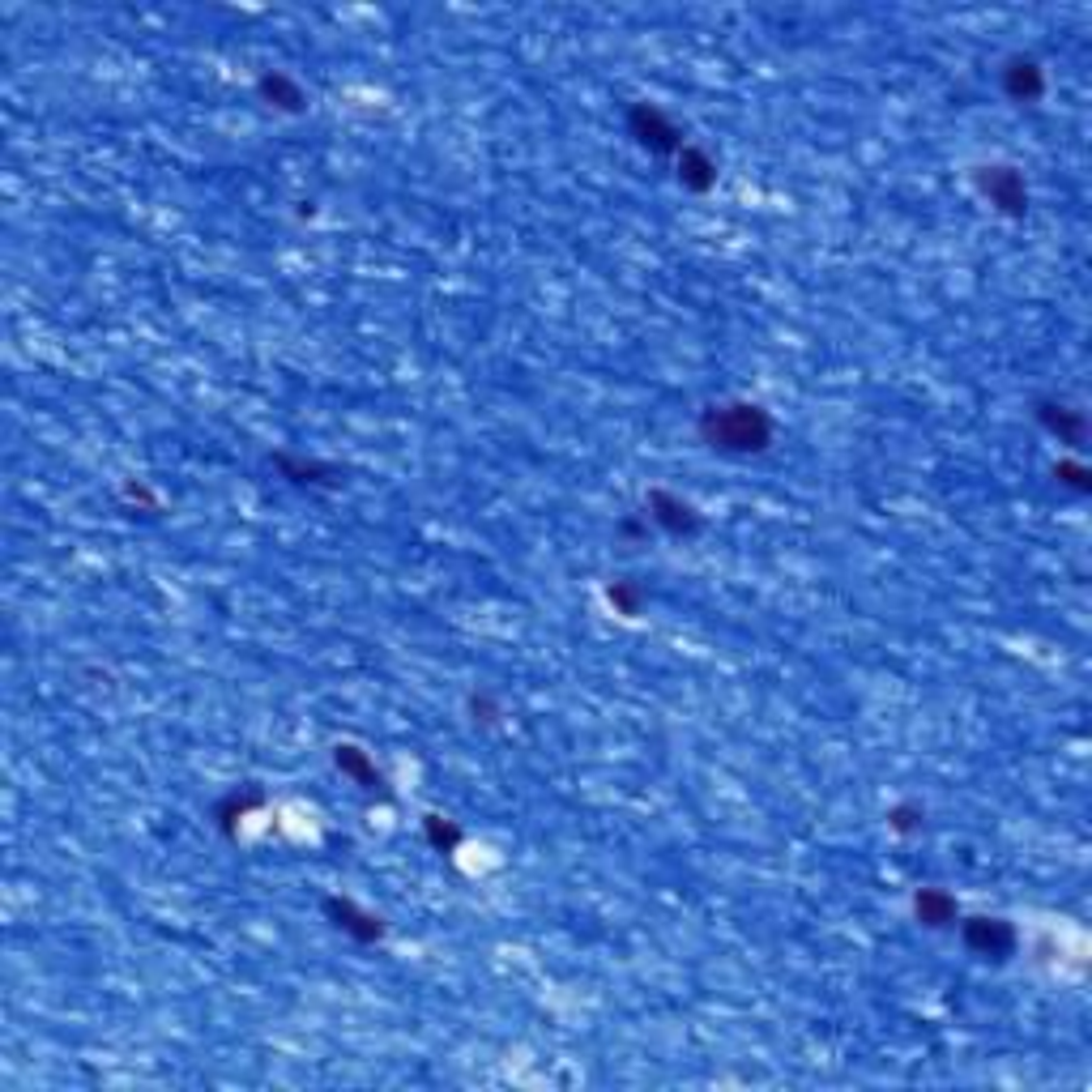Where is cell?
<instances>
[{
  "instance_id": "obj_13",
  "label": "cell",
  "mask_w": 1092,
  "mask_h": 1092,
  "mask_svg": "<svg viewBox=\"0 0 1092 1092\" xmlns=\"http://www.w3.org/2000/svg\"><path fill=\"white\" fill-rule=\"evenodd\" d=\"M427 828H431V837L440 841V845H456V828H449V823H440V819H427Z\"/></svg>"
},
{
  "instance_id": "obj_2",
  "label": "cell",
  "mask_w": 1092,
  "mask_h": 1092,
  "mask_svg": "<svg viewBox=\"0 0 1092 1092\" xmlns=\"http://www.w3.org/2000/svg\"><path fill=\"white\" fill-rule=\"evenodd\" d=\"M965 943L977 951V956L1002 960V956H1011V948H1016V930L999 918H973L965 926Z\"/></svg>"
},
{
  "instance_id": "obj_10",
  "label": "cell",
  "mask_w": 1092,
  "mask_h": 1092,
  "mask_svg": "<svg viewBox=\"0 0 1092 1092\" xmlns=\"http://www.w3.org/2000/svg\"><path fill=\"white\" fill-rule=\"evenodd\" d=\"M679 167H683L679 175H683V180H688L691 188H709L713 180H717V175H713V163H709V158H704L700 150H683Z\"/></svg>"
},
{
  "instance_id": "obj_4",
  "label": "cell",
  "mask_w": 1092,
  "mask_h": 1092,
  "mask_svg": "<svg viewBox=\"0 0 1092 1092\" xmlns=\"http://www.w3.org/2000/svg\"><path fill=\"white\" fill-rule=\"evenodd\" d=\"M632 124H637L640 142L653 145V150H670V145H679V133L662 120V112H653V107H640L637 116H632Z\"/></svg>"
},
{
  "instance_id": "obj_3",
  "label": "cell",
  "mask_w": 1092,
  "mask_h": 1092,
  "mask_svg": "<svg viewBox=\"0 0 1092 1092\" xmlns=\"http://www.w3.org/2000/svg\"><path fill=\"white\" fill-rule=\"evenodd\" d=\"M986 196L1002 214H1025L1028 210V188L1011 167H986Z\"/></svg>"
},
{
  "instance_id": "obj_12",
  "label": "cell",
  "mask_w": 1092,
  "mask_h": 1092,
  "mask_svg": "<svg viewBox=\"0 0 1092 1092\" xmlns=\"http://www.w3.org/2000/svg\"><path fill=\"white\" fill-rule=\"evenodd\" d=\"M1058 474H1062V482H1071V486H1076V491H1088V474L1079 470V465L1062 461V465H1058Z\"/></svg>"
},
{
  "instance_id": "obj_6",
  "label": "cell",
  "mask_w": 1092,
  "mask_h": 1092,
  "mask_svg": "<svg viewBox=\"0 0 1092 1092\" xmlns=\"http://www.w3.org/2000/svg\"><path fill=\"white\" fill-rule=\"evenodd\" d=\"M329 913L337 918V926H346L351 935H359V939H380V922L367 918V913H359V909L351 905V900H329Z\"/></svg>"
},
{
  "instance_id": "obj_5",
  "label": "cell",
  "mask_w": 1092,
  "mask_h": 1092,
  "mask_svg": "<svg viewBox=\"0 0 1092 1092\" xmlns=\"http://www.w3.org/2000/svg\"><path fill=\"white\" fill-rule=\"evenodd\" d=\"M653 521H662L674 533H691V530H696V512H691V504L670 500V495H662V491L653 495Z\"/></svg>"
},
{
  "instance_id": "obj_1",
  "label": "cell",
  "mask_w": 1092,
  "mask_h": 1092,
  "mask_svg": "<svg viewBox=\"0 0 1092 1092\" xmlns=\"http://www.w3.org/2000/svg\"><path fill=\"white\" fill-rule=\"evenodd\" d=\"M704 435H709L713 449L760 453L772 440V423L760 405H721V410H713L704 419Z\"/></svg>"
},
{
  "instance_id": "obj_9",
  "label": "cell",
  "mask_w": 1092,
  "mask_h": 1092,
  "mask_svg": "<svg viewBox=\"0 0 1092 1092\" xmlns=\"http://www.w3.org/2000/svg\"><path fill=\"white\" fill-rule=\"evenodd\" d=\"M337 764H342L346 772H351L354 781H359L363 790H376L380 786V772H376V764L363 756V751H354V747H337Z\"/></svg>"
},
{
  "instance_id": "obj_8",
  "label": "cell",
  "mask_w": 1092,
  "mask_h": 1092,
  "mask_svg": "<svg viewBox=\"0 0 1092 1092\" xmlns=\"http://www.w3.org/2000/svg\"><path fill=\"white\" fill-rule=\"evenodd\" d=\"M1041 414H1046V423L1058 431V440L1067 444H1079L1084 440V419H1079V410H1071V405H1041Z\"/></svg>"
},
{
  "instance_id": "obj_11",
  "label": "cell",
  "mask_w": 1092,
  "mask_h": 1092,
  "mask_svg": "<svg viewBox=\"0 0 1092 1092\" xmlns=\"http://www.w3.org/2000/svg\"><path fill=\"white\" fill-rule=\"evenodd\" d=\"M1011 94L1016 98H1037L1041 94V73L1032 61H1016L1011 65Z\"/></svg>"
},
{
  "instance_id": "obj_7",
  "label": "cell",
  "mask_w": 1092,
  "mask_h": 1092,
  "mask_svg": "<svg viewBox=\"0 0 1092 1092\" xmlns=\"http://www.w3.org/2000/svg\"><path fill=\"white\" fill-rule=\"evenodd\" d=\"M918 918L926 922V926H948V922H956V900L948 897V892H922L918 897Z\"/></svg>"
}]
</instances>
